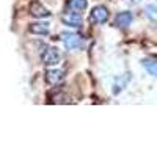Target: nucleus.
I'll return each instance as SVG.
<instances>
[{
    "mask_svg": "<svg viewBox=\"0 0 157 157\" xmlns=\"http://www.w3.org/2000/svg\"><path fill=\"white\" fill-rule=\"evenodd\" d=\"M129 80H130V75H129V74L121 75V77L116 80V83L113 85V93H115V94H118L120 91H123V90H124V86L129 83Z\"/></svg>",
    "mask_w": 157,
    "mask_h": 157,
    "instance_id": "obj_9",
    "label": "nucleus"
},
{
    "mask_svg": "<svg viewBox=\"0 0 157 157\" xmlns=\"http://www.w3.org/2000/svg\"><path fill=\"white\" fill-rule=\"evenodd\" d=\"M146 16L151 21H154V17H155V5H148L146 6Z\"/></svg>",
    "mask_w": 157,
    "mask_h": 157,
    "instance_id": "obj_12",
    "label": "nucleus"
},
{
    "mask_svg": "<svg viewBox=\"0 0 157 157\" xmlns=\"http://www.w3.org/2000/svg\"><path fill=\"white\" fill-rule=\"evenodd\" d=\"M41 61L46 66H55L61 61V52L57 47H47L41 55Z\"/></svg>",
    "mask_w": 157,
    "mask_h": 157,
    "instance_id": "obj_1",
    "label": "nucleus"
},
{
    "mask_svg": "<svg viewBox=\"0 0 157 157\" xmlns=\"http://www.w3.org/2000/svg\"><path fill=\"white\" fill-rule=\"evenodd\" d=\"M29 32L33 33V35H39V36H47V35L50 33V27H49L47 22L38 21V22H32V24H30Z\"/></svg>",
    "mask_w": 157,
    "mask_h": 157,
    "instance_id": "obj_7",
    "label": "nucleus"
},
{
    "mask_svg": "<svg viewBox=\"0 0 157 157\" xmlns=\"http://www.w3.org/2000/svg\"><path fill=\"white\" fill-rule=\"evenodd\" d=\"M88 6L86 0H68V8L72 11H83Z\"/></svg>",
    "mask_w": 157,
    "mask_h": 157,
    "instance_id": "obj_10",
    "label": "nucleus"
},
{
    "mask_svg": "<svg viewBox=\"0 0 157 157\" xmlns=\"http://www.w3.org/2000/svg\"><path fill=\"white\" fill-rule=\"evenodd\" d=\"M29 11H30V14L36 19H47L52 16V13L47 6H44L43 3H39V2H32L30 6H29Z\"/></svg>",
    "mask_w": 157,
    "mask_h": 157,
    "instance_id": "obj_3",
    "label": "nucleus"
},
{
    "mask_svg": "<svg viewBox=\"0 0 157 157\" xmlns=\"http://www.w3.org/2000/svg\"><path fill=\"white\" fill-rule=\"evenodd\" d=\"M109 19V10L104 5H98L91 10V21L94 24H105Z\"/></svg>",
    "mask_w": 157,
    "mask_h": 157,
    "instance_id": "obj_5",
    "label": "nucleus"
},
{
    "mask_svg": "<svg viewBox=\"0 0 157 157\" xmlns=\"http://www.w3.org/2000/svg\"><path fill=\"white\" fill-rule=\"evenodd\" d=\"M141 64H143V68H145L152 77H155V74H157V63H155V60L146 58V60L141 61Z\"/></svg>",
    "mask_w": 157,
    "mask_h": 157,
    "instance_id": "obj_11",
    "label": "nucleus"
},
{
    "mask_svg": "<svg viewBox=\"0 0 157 157\" xmlns=\"http://www.w3.org/2000/svg\"><path fill=\"white\" fill-rule=\"evenodd\" d=\"M132 21H134L132 13H130V11H124V13L116 14L115 25H116V27H120V29H126V27H129V25L132 24Z\"/></svg>",
    "mask_w": 157,
    "mask_h": 157,
    "instance_id": "obj_8",
    "label": "nucleus"
},
{
    "mask_svg": "<svg viewBox=\"0 0 157 157\" xmlns=\"http://www.w3.org/2000/svg\"><path fill=\"white\" fill-rule=\"evenodd\" d=\"M61 22L63 25H66V27H71V29H77L82 25V14L78 11H72L71 13H66L63 17H61Z\"/></svg>",
    "mask_w": 157,
    "mask_h": 157,
    "instance_id": "obj_4",
    "label": "nucleus"
},
{
    "mask_svg": "<svg viewBox=\"0 0 157 157\" xmlns=\"http://www.w3.org/2000/svg\"><path fill=\"white\" fill-rule=\"evenodd\" d=\"M64 72L63 69H58V68H54V69H49L46 74H44V78L49 85H58L60 82L64 80Z\"/></svg>",
    "mask_w": 157,
    "mask_h": 157,
    "instance_id": "obj_6",
    "label": "nucleus"
},
{
    "mask_svg": "<svg viewBox=\"0 0 157 157\" xmlns=\"http://www.w3.org/2000/svg\"><path fill=\"white\" fill-rule=\"evenodd\" d=\"M61 39H63V44H64V47L66 49H69V50H75V49H80L82 46H83V39H82V36H78V35H75V33H61Z\"/></svg>",
    "mask_w": 157,
    "mask_h": 157,
    "instance_id": "obj_2",
    "label": "nucleus"
}]
</instances>
